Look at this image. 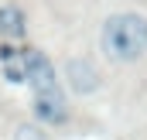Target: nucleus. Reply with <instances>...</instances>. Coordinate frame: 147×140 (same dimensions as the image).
Masks as SVG:
<instances>
[{
	"mask_svg": "<svg viewBox=\"0 0 147 140\" xmlns=\"http://www.w3.org/2000/svg\"><path fill=\"white\" fill-rule=\"evenodd\" d=\"M69 82L75 92H92L99 85V75L92 72V65L86 58H75V62H69Z\"/></svg>",
	"mask_w": 147,
	"mask_h": 140,
	"instance_id": "obj_5",
	"label": "nucleus"
},
{
	"mask_svg": "<svg viewBox=\"0 0 147 140\" xmlns=\"http://www.w3.org/2000/svg\"><path fill=\"white\" fill-rule=\"evenodd\" d=\"M3 79L14 82V85H31L34 92L58 82L51 62H48L38 48H24V44L3 48Z\"/></svg>",
	"mask_w": 147,
	"mask_h": 140,
	"instance_id": "obj_2",
	"label": "nucleus"
},
{
	"mask_svg": "<svg viewBox=\"0 0 147 140\" xmlns=\"http://www.w3.org/2000/svg\"><path fill=\"white\" fill-rule=\"evenodd\" d=\"M99 44L113 62H137L147 51V17L134 10L106 17L99 31Z\"/></svg>",
	"mask_w": 147,
	"mask_h": 140,
	"instance_id": "obj_1",
	"label": "nucleus"
},
{
	"mask_svg": "<svg viewBox=\"0 0 147 140\" xmlns=\"http://www.w3.org/2000/svg\"><path fill=\"white\" fill-rule=\"evenodd\" d=\"M0 34L10 38V41H21L28 34V21H24V10L17 3H3L0 7Z\"/></svg>",
	"mask_w": 147,
	"mask_h": 140,
	"instance_id": "obj_4",
	"label": "nucleus"
},
{
	"mask_svg": "<svg viewBox=\"0 0 147 140\" xmlns=\"http://www.w3.org/2000/svg\"><path fill=\"white\" fill-rule=\"evenodd\" d=\"M34 116L48 127H58L69 120V99L62 92V85H48V89H38L34 92Z\"/></svg>",
	"mask_w": 147,
	"mask_h": 140,
	"instance_id": "obj_3",
	"label": "nucleus"
}]
</instances>
